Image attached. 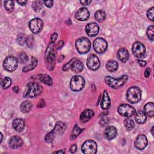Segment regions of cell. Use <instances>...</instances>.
<instances>
[{
	"label": "cell",
	"mask_w": 154,
	"mask_h": 154,
	"mask_svg": "<svg viewBox=\"0 0 154 154\" xmlns=\"http://www.w3.org/2000/svg\"><path fill=\"white\" fill-rule=\"evenodd\" d=\"M45 63L48 69L52 70L55 63V50L54 43L50 42L46 49L45 55Z\"/></svg>",
	"instance_id": "obj_1"
},
{
	"label": "cell",
	"mask_w": 154,
	"mask_h": 154,
	"mask_svg": "<svg viewBox=\"0 0 154 154\" xmlns=\"http://www.w3.org/2000/svg\"><path fill=\"white\" fill-rule=\"evenodd\" d=\"M42 86L37 82H31L27 84L23 93V96L35 97L40 95L43 91Z\"/></svg>",
	"instance_id": "obj_2"
},
{
	"label": "cell",
	"mask_w": 154,
	"mask_h": 154,
	"mask_svg": "<svg viewBox=\"0 0 154 154\" xmlns=\"http://www.w3.org/2000/svg\"><path fill=\"white\" fill-rule=\"evenodd\" d=\"M128 76L126 75H123L118 78H114L111 76H107L105 77V81L106 84L112 88H119L122 87L128 81Z\"/></svg>",
	"instance_id": "obj_3"
},
{
	"label": "cell",
	"mask_w": 154,
	"mask_h": 154,
	"mask_svg": "<svg viewBox=\"0 0 154 154\" xmlns=\"http://www.w3.org/2000/svg\"><path fill=\"white\" fill-rule=\"evenodd\" d=\"M66 126V125L61 122H58L54 128V129L48 133L45 137V140L47 143H52L57 134H62L65 132Z\"/></svg>",
	"instance_id": "obj_4"
},
{
	"label": "cell",
	"mask_w": 154,
	"mask_h": 154,
	"mask_svg": "<svg viewBox=\"0 0 154 154\" xmlns=\"http://www.w3.org/2000/svg\"><path fill=\"white\" fill-rule=\"evenodd\" d=\"M126 95L128 100L129 102L132 103H135L140 100L141 93L140 89L138 87L132 86L128 90Z\"/></svg>",
	"instance_id": "obj_5"
},
{
	"label": "cell",
	"mask_w": 154,
	"mask_h": 154,
	"mask_svg": "<svg viewBox=\"0 0 154 154\" xmlns=\"http://www.w3.org/2000/svg\"><path fill=\"white\" fill-rule=\"evenodd\" d=\"M75 46L78 52L83 54L88 52L90 51L91 43L87 38L81 37L76 41Z\"/></svg>",
	"instance_id": "obj_6"
},
{
	"label": "cell",
	"mask_w": 154,
	"mask_h": 154,
	"mask_svg": "<svg viewBox=\"0 0 154 154\" xmlns=\"http://www.w3.org/2000/svg\"><path fill=\"white\" fill-rule=\"evenodd\" d=\"M19 60L17 58L13 56H8L5 58L4 61V69L10 72L14 71L18 66Z\"/></svg>",
	"instance_id": "obj_7"
},
{
	"label": "cell",
	"mask_w": 154,
	"mask_h": 154,
	"mask_svg": "<svg viewBox=\"0 0 154 154\" xmlns=\"http://www.w3.org/2000/svg\"><path fill=\"white\" fill-rule=\"evenodd\" d=\"M85 85V80L81 76H75L70 80V88L74 91H79L81 90Z\"/></svg>",
	"instance_id": "obj_8"
},
{
	"label": "cell",
	"mask_w": 154,
	"mask_h": 154,
	"mask_svg": "<svg viewBox=\"0 0 154 154\" xmlns=\"http://www.w3.org/2000/svg\"><path fill=\"white\" fill-rule=\"evenodd\" d=\"M97 144L91 140L85 141L81 146V150L85 154H94L97 152Z\"/></svg>",
	"instance_id": "obj_9"
},
{
	"label": "cell",
	"mask_w": 154,
	"mask_h": 154,
	"mask_svg": "<svg viewBox=\"0 0 154 154\" xmlns=\"http://www.w3.org/2000/svg\"><path fill=\"white\" fill-rule=\"evenodd\" d=\"M108 47L107 42L103 38H97L93 42V48L97 54L104 53Z\"/></svg>",
	"instance_id": "obj_10"
},
{
	"label": "cell",
	"mask_w": 154,
	"mask_h": 154,
	"mask_svg": "<svg viewBox=\"0 0 154 154\" xmlns=\"http://www.w3.org/2000/svg\"><path fill=\"white\" fill-rule=\"evenodd\" d=\"M132 51L133 54L138 58L144 57L146 54V48L144 45L140 42H135L132 45Z\"/></svg>",
	"instance_id": "obj_11"
},
{
	"label": "cell",
	"mask_w": 154,
	"mask_h": 154,
	"mask_svg": "<svg viewBox=\"0 0 154 154\" xmlns=\"http://www.w3.org/2000/svg\"><path fill=\"white\" fill-rule=\"evenodd\" d=\"M119 114L124 117H132L135 113V109L132 106L128 104H122L118 108Z\"/></svg>",
	"instance_id": "obj_12"
},
{
	"label": "cell",
	"mask_w": 154,
	"mask_h": 154,
	"mask_svg": "<svg viewBox=\"0 0 154 154\" xmlns=\"http://www.w3.org/2000/svg\"><path fill=\"white\" fill-rule=\"evenodd\" d=\"M43 26V21L39 18H34L29 22V28L32 32L37 34L40 32Z\"/></svg>",
	"instance_id": "obj_13"
},
{
	"label": "cell",
	"mask_w": 154,
	"mask_h": 154,
	"mask_svg": "<svg viewBox=\"0 0 154 154\" xmlns=\"http://www.w3.org/2000/svg\"><path fill=\"white\" fill-rule=\"evenodd\" d=\"M87 66L90 70H97L100 66V61L97 57L94 54L89 55L87 60Z\"/></svg>",
	"instance_id": "obj_14"
},
{
	"label": "cell",
	"mask_w": 154,
	"mask_h": 154,
	"mask_svg": "<svg viewBox=\"0 0 154 154\" xmlns=\"http://www.w3.org/2000/svg\"><path fill=\"white\" fill-rule=\"evenodd\" d=\"M147 145V139L144 134H140L136 138L134 146L138 150H143Z\"/></svg>",
	"instance_id": "obj_15"
},
{
	"label": "cell",
	"mask_w": 154,
	"mask_h": 154,
	"mask_svg": "<svg viewBox=\"0 0 154 154\" xmlns=\"http://www.w3.org/2000/svg\"><path fill=\"white\" fill-rule=\"evenodd\" d=\"M99 31L98 25L94 22L89 23L85 26V32L90 37L96 36Z\"/></svg>",
	"instance_id": "obj_16"
},
{
	"label": "cell",
	"mask_w": 154,
	"mask_h": 154,
	"mask_svg": "<svg viewBox=\"0 0 154 154\" xmlns=\"http://www.w3.org/2000/svg\"><path fill=\"white\" fill-rule=\"evenodd\" d=\"M90 16L89 11L85 7L80 8L76 13L75 17L79 21H85L88 19Z\"/></svg>",
	"instance_id": "obj_17"
},
{
	"label": "cell",
	"mask_w": 154,
	"mask_h": 154,
	"mask_svg": "<svg viewBox=\"0 0 154 154\" xmlns=\"http://www.w3.org/2000/svg\"><path fill=\"white\" fill-rule=\"evenodd\" d=\"M117 130L116 128L113 126H108L103 133L104 137L108 140H111L117 136Z\"/></svg>",
	"instance_id": "obj_18"
},
{
	"label": "cell",
	"mask_w": 154,
	"mask_h": 154,
	"mask_svg": "<svg viewBox=\"0 0 154 154\" xmlns=\"http://www.w3.org/2000/svg\"><path fill=\"white\" fill-rule=\"evenodd\" d=\"M23 143L22 139L19 136L11 137L8 141L10 147L13 149L20 147L23 144Z\"/></svg>",
	"instance_id": "obj_19"
},
{
	"label": "cell",
	"mask_w": 154,
	"mask_h": 154,
	"mask_svg": "<svg viewBox=\"0 0 154 154\" xmlns=\"http://www.w3.org/2000/svg\"><path fill=\"white\" fill-rule=\"evenodd\" d=\"M111 105V99L106 90H104L100 102V107L103 109H108Z\"/></svg>",
	"instance_id": "obj_20"
},
{
	"label": "cell",
	"mask_w": 154,
	"mask_h": 154,
	"mask_svg": "<svg viewBox=\"0 0 154 154\" xmlns=\"http://www.w3.org/2000/svg\"><path fill=\"white\" fill-rule=\"evenodd\" d=\"M117 57L122 63H124L128 60L129 57V54L126 49L121 48L118 51Z\"/></svg>",
	"instance_id": "obj_21"
},
{
	"label": "cell",
	"mask_w": 154,
	"mask_h": 154,
	"mask_svg": "<svg viewBox=\"0 0 154 154\" xmlns=\"http://www.w3.org/2000/svg\"><path fill=\"white\" fill-rule=\"evenodd\" d=\"M94 111L91 109H85L80 115V120L82 123H86L94 116Z\"/></svg>",
	"instance_id": "obj_22"
},
{
	"label": "cell",
	"mask_w": 154,
	"mask_h": 154,
	"mask_svg": "<svg viewBox=\"0 0 154 154\" xmlns=\"http://www.w3.org/2000/svg\"><path fill=\"white\" fill-rule=\"evenodd\" d=\"M25 126V122L21 119H14L13 122V127L17 132H22Z\"/></svg>",
	"instance_id": "obj_23"
},
{
	"label": "cell",
	"mask_w": 154,
	"mask_h": 154,
	"mask_svg": "<svg viewBox=\"0 0 154 154\" xmlns=\"http://www.w3.org/2000/svg\"><path fill=\"white\" fill-rule=\"evenodd\" d=\"M70 69L74 73H79L83 69V64L81 61L75 58L72 63Z\"/></svg>",
	"instance_id": "obj_24"
},
{
	"label": "cell",
	"mask_w": 154,
	"mask_h": 154,
	"mask_svg": "<svg viewBox=\"0 0 154 154\" xmlns=\"http://www.w3.org/2000/svg\"><path fill=\"white\" fill-rule=\"evenodd\" d=\"M135 122L138 124H143L147 120V115L143 111H138L135 116Z\"/></svg>",
	"instance_id": "obj_25"
},
{
	"label": "cell",
	"mask_w": 154,
	"mask_h": 154,
	"mask_svg": "<svg viewBox=\"0 0 154 154\" xmlns=\"http://www.w3.org/2000/svg\"><path fill=\"white\" fill-rule=\"evenodd\" d=\"M144 112L150 117H153L154 115V104L153 102L147 103L144 107Z\"/></svg>",
	"instance_id": "obj_26"
},
{
	"label": "cell",
	"mask_w": 154,
	"mask_h": 154,
	"mask_svg": "<svg viewBox=\"0 0 154 154\" xmlns=\"http://www.w3.org/2000/svg\"><path fill=\"white\" fill-rule=\"evenodd\" d=\"M118 66H119L118 63L114 60H109L106 64V69L111 72H113L117 70V69H118Z\"/></svg>",
	"instance_id": "obj_27"
},
{
	"label": "cell",
	"mask_w": 154,
	"mask_h": 154,
	"mask_svg": "<svg viewBox=\"0 0 154 154\" xmlns=\"http://www.w3.org/2000/svg\"><path fill=\"white\" fill-rule=\"evenodd\" d=\"M38 79L42 82L43 83L48 85H51L53 83L52 78L48 75L46 74H41L38 75Z\"/></svg>",
	"instance_id": "obj_28"
},
{
	"label": "cell",
	"mask_w": 154,
	"mask_h": 154,
	"mask_svg": "<svg viewBox=\"0 0 154 154\" xmlns=\"http://www.w3.org/2000/svg\"><path fill=\"white\" fill-rule=\"evenodd\" d=\"M32 107V103L30 102H29L28 100H26V101L23 102L21 103V105H20V110L23 113L28 112L29 111H31Z\"/></svg>",
	"instance_id": "obj_29"
},
{
	"label": "cell",
	"mask_w": 154,
	"mask_h": 154,
	"mask_svg": "<svg viewBox=\"0 0 154 154\" xmlns=\"http://www.w3.org/2000/svg\"><path fill=\"white\" fill-rule=\"evenodd\" d=\"M94 17L97 21L102 22L106 18V13L102 10H99L95 12Z\"/></svg>",
	"instance_id": "obj_30"
},
{
	"label": "cell",
	"mask_w": 154,
	"mask_h": 154,
	"mask_svg": "<svg viewBox=\"0 0 154 154\" xmlns=\"http://www.w3.org/2000/svg\"><path fill=\"white\" fill-rule=\"evenodd\" d=\"M37 64V60L35 58L32 57L31 63H30L29 64H28V65L25 66V67L23 68L22 70H23V72H28V71H29V70H31L34 69L36 67Z\"/></svg>",
	"instance_id": "obj_31"
},
{
	"label": "cell",
	"mask_w": 154,
	"mask_h": 154,
	"mask_svg": "<svg viewBox=\"0 0 154 154\" xmlns=\"http://www.w3.org/2000/svg\"><path fill=\"white\" fill-rule=\"evenodd\" d=\"M4 7L5 8V10L11 13V11H13V10H14V2L13 1H5L4 2Z\"/></svg>",
	"instance_id": "obj_32"
},
{
	"label": "cell",
	"mask_w": 154,
	"mask_h": 154,
	"mask_svg": "<svg viewBox=\"0 0 154 154\" xmlns=\"http://www.w3.org/2000/svg\"><path fill=\"white\" fill-rule=\"evenodd\" d=\"M82 131V129H81L78 126V125H75L73 130H72V132L71 133V135H70V138L72 140L75 138Z\"/></svg>",
	"instance_id": "obj_33"
},
{
	"label": "cell",
	"mask_w": 154,
	"mask_h": 154,
	"mask_svg": "<svg viewBox=\"0 0 154 154\" xmlns=\"http://www.w3.org/2000/svg\"><path fill=\"white\" fill-rule=\"evenodd\" d=\"M124 125H125V127L127 130H131L134 128V126H135V123L131 119H126L124 121Z\"/></svg>",
	"instance_id": "obj_34"
},
{
	"label": "cell",
	"mask_w": 154,
	"mask_h": 154,
	"mask_svg": "<svg viewBox=\"0 0 154 154\" xmlns=\"http://www.w3.org/2000/svg\"><path fill=\"white\" fill-rule=\"evenodd\" d=\"M146 34L147 37L152 41H153V34H154V26L151 25L147 28L146 31Z\"/></svg>",
	"instance_id": "obj_35"
},
{
	"label": "cell",
	"mask_w": 154,
	"mask_h": 154,
	"mask_svg": "<svg viewBox=\"0 0 154 154\" xmlns=\"http://www.w3.org/2000/svg\"><path fill=\"white\" fill-rule=\"evenodd\" d=\"M11 85V80L9 77H5L2 82V87L4 89L8 88Z\"/></svg>",
	"instance_id": "obj_36"
},
{
	"label": "cell",
	"mask_w": 154,
	"mask_h": 154,
	"mask_svg": "<svg viewBox=\"0 0 154 154\" xmlns=\"http://www.w3.org/2000/svg\"><path fill=\"white\" fill-rule=\"evenodd\" d=\"M18 60L22 64L26 63L28 60L27 55L25 52L19 53V54L18 55Z\"/></svg>",
	"instance_id": "obj_37"
},
{
	"label": "cell",
	"mask_w": 154,
	"mask_h": 154,
	"mask_svg": "<svg viewBox=\"0 0 154 154\" xmlns=\"http://www.w3.org/2000/svg\"><path fill=\"white\" fill-rule=\"evenodd\" d=\"M32 7L34 11H38L42 8V3L40 1H35L32 4Z\"/></svg>",
	"instance_id": "obj_38"
},
{
	"label": "cell",
	"mask_w": 154,
	"mask_h": 154,
	"mask_svg": "<svg viewBox=\"0 0 154 154\" xmlns=\"http://www.w3.org/2000/svg\"><path fill=\"white\" fill-rule=\"evenodd\" d=\"M17 41L18 42L19 44H20V45H23L25 43H26V37H25V35L23 34H21L20 35H18L17 38Z\"/></svg>",
	"instance_id": "obj_39"
},
{
	"label": "cell",
	"mask_w": 154,
	"mask_h": 154,
	"mask_svg": "<svg viewBox=\"0 0 154 154\" xmlns=\"http://www.w3.org/2000/svg\"><path fill=\"white\" fill-rule=\"evenodd\" d=\"M153 14H154V8L152 7L149 8L147 12V16L151 21H153Z\"/></svg>",
	"instance_id": "obj_40"
},
{
	"label": "cell",
	"mask_w": 154,
	"mask_h": 154,
	"mask_svg": "<svg viewBox=\"0 0 154 154\" xmlns=\"http://www.w3.org/2000/svg\"><path fill=\"white\" fill-rule=\"evenodd\" d=\"M33 42H34V38L32 35H29L28 37L26 38V43L28 45V46L32 47L33 45Z\"/></svg>",
	"instance_id": "obj_41"
},
{
	"label": "cell",
	"mask_w": 154,
	"mask_h": 154,
	"mask_svg": "<svg viewBox=\"0 0 154 154\" xmlns=\"http://www.w3.org/2000/svg\"><path fill=\"white\" fill-rule=\"evenodd\" d=\"M74 59H75V58L71 60L69 62H68L67 63H66V64H64V66L63 67V70L64 71H67V70H68L69 69V68H70L71 65H72V62L73 61Z\"/></svg>",
	"instance_id": "obj_42"
},
{
	"label": "cell",
	"mask_w": 154,
	"mask_h": 154,
	"mask_svg": "<svg viewBox=\"0 0 154 154\" xmlns=\"http://www.w3.org/2000/svg\"><path fill=\"white\" fill-rule=\"evenodd\" d=\"M43 3L45 5L48 7H52L54 4V1H44Z\"/></svg>",
	"instance_id": "obj_43"
},
{
	"label": "cell",
	"mask_w": 154,
	"mask_h": 154,
	"mask_svg": "<svg viewBox=\"0 0 154 154\" xmlns=\"http://www.w3.org/2000/svg\"><path fill=\"white\" fill-rule=\"evenodd\" d=\"M76 150H77V146H76V144H72V145L71 146L70 148V153H75Z\"/></svg>",
	"instance_id": "obj_44"
},
{
	"label": "cell",
	"mask_w": 154,
	"mask_h": 154,
	"mask_svg": "<svg viewBox=\"0 0 154 154\" xmlns=\"http://www.w3.org/2000/svg\"><path fill=\"white\" fill-rule=\"evenodd\" d=\"M57 38H58V34H57L56 32L54 33V34L51 35V42H50L54 43V42L56 41V40H57Z\"/></svg>",
	"instance_id": "obj_45"
},
{
	"label": "cell",
	"mask_w": 154,
	"mask_h": 154,
	"mask_svg": "<svg viewBox=\"0 0 154 154\" xmlns=\"http://www.w3.org/2000/svg\"><path fill=\"white\" fill-rule=\"evenodd\" d=\"M108 119L106 117L102 118V119L100 120V124L102 126H104L105 125L107 124V123H108Z\"/></svg>",
	"instance_id": "obj_46"
},
{
	"label": "cell",
	"mask_w": 154,
	"mask_h": 154,
	"mask_svg": "<svg viewBox=\"0 0 154 154\" xmlns=\"http://www.w3.org/2000/svg\"><path fill=\"white\" fill-rule=\"evenodd\" d=\"M45 102L44 99H40L39 103L37 105V106L38 108H43L45 106Z\"/></svg>",
	"instance_id": "obj_47"
},
{
	"label": "cell",
	"mask_w": 154,
	"mask_h": 154,
	"mask_svg": "<svg viewBox=\"0 0 154 154\" xmlns=\"http://www.w3.org/2000/svg\"><path fill=\"white\" fill-rule=\"evenodd\" d=\"M137 61L138 64L140 66H141V67H144V66H145L146 64V61H143V60H138Z\"/></svg>",
	"instance_id": "obj_48"
},
{
	"label": "cell",
	"mask_w": 154,
	"mask_h": 154,
	"mask_svg": "<svg viewBox=\"0 0 154 154\" xmlns=\"http://www.w3.org/2000/svg\"><path fill=\"white\" fill-rule=\"evenodd\" d=\"M150 74V69L149 68H147L144 72V76L146 78H148Z\"/></svg>",
	"instance_id": "obj_49"
},
{
	"label": "cell",
	"mask_w": 154,
	"mask_h": 154,
	"mask_svg": "<svg viewBox=\"0 0 154 154\" xmlns=\"http://www.w3.org/2000/svg\"><path fill=\"white\" fill-rule=\"evenodd\" d=\"M64 45V42L63 40H60L58 42V45H57V49H60L61 47H63V46Z\"/></svg>",
	"instance_id": "obj_50"
},
{
	"label": "cell",
	"mask_w": 154,
	"mask_h": 154,
	"mask_svg": "<svg viewBox=\"0 0 154 154\" xmlns=\"http://www.w3.org/2000/svg\"><path fill=\"white\" fill-rule=\"evenodd\" d=\"M91 2V1H80V3L84 5H89L90 3Z\"/></svg>",
	"instance_id": "obj_51"
},
{
	"label": "cell",
	"mask_w": 154,
	"mask_h": 154,
	"mask_svg": "<svg viewBox=\"0 0 154 154\" xmlns=\"http://www.w3.org/2000/svg\"><path fill=\"white\" fill-rule=\"evenodd\" d=\"M17 2L19 4H20V5H21L23 6V5H25L26 4L27 1H17Z\"/></svg>",
	"instance_id": "obj_52"
},
{
	"label": "cell",
	"mask_w": 154,
	"mask_h": 154,
	"mask_svg": "<svg viewBox=\"0 0 154 154\" xmlns=\"http://www.w3.org/2000/svg\"><path fill=\"white\" fill-rule=\"evenodd\" d=\"M13 90L14 92L17 93L19 92V87L17 86H15V87H13Z\"/></svg>",
	"instance_id": "obj_53"
},
{
	"label": "cell",
	"mask_w": 154,
	"mask_h": 154,
	"mask_svg": "<svg viewBox=\"0 0 154 154\" xmlns=\"http://www.w3.org/2000/svg\"><path fill=\"white\" fill-rule=\"evenodd\" d=\"M54 153H65V150H60L58 151H55Z\"/></svg>",
	"instance_id": "obj_54"
},
{
	"label": "cell",
	"mask_w": 154,
	"mask_h": 154,
	"mask_svg": "<svg viewBox=\"0 0 154 154\" xmlns=\"http://www.w3.org/2000/svg\"><path fill=\"white\" fill-rule=\"evenodd\" d=\"M153 126H152V129H151V133H152V135L153 134Z\"/></svg>",
	"instance_id": "obj_55"
}]
</instances>
